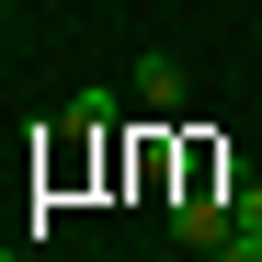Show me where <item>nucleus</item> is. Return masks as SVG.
<instances>
[{
  "mask_svg": "<svg viewBox=\"0 0 262 262\" xmlns=\"http://www.w3.org/2000/svg\"><path fill=\"white\" fill-rule=\"evenodd\" d=\"M228 228H239V194H183V205H171V239H183V251H216Z\"/></svg>",
  "mask_w": 262,
  "mask_h": 262,
  "instance_id": "1",
  "label": "nucleus"
},
{
  "mask_svg": "<svg viewBox=\"0 0 262 262\" xmlns=\"http://www.w3.org/2000/svg\"><path fill=\"white\" fill-rule=\"evenodd\" d=\"M137 103H148V114H183V103H194V69L171 57V46H160V57H137Z\"/></svg>",
  "mask_w": 262,
  "mask_h": 262,
  "instance_id": "2",
  "label": "nucleus"
},
{
  "mask_svg": "<svg viewBox=\"0 0 262 262\" xmlns=\"http://www.w3.org/2000/svg\"><path fill=\"white\" fill-rule=\"evenodd\" d=\"M205 262H262V228H228V239H216Z\"/></svg>",
  "mask_w": 262,
  "mask_h": 262,
  "instance_id": "3",
  "label": "nucleus"
},
{
  "mask_svg": "<svg viewBox=\"0 0 262 262\" xmlns=\"http://www.w3.org/2000/svg\"><path fill=\"white\" fill-rule=\"evenodd\" d=\"M228 194H239V228H262V183H228Z\"/></svg>",
  "mask_w": 262,
  "mask_h": 262,
  "instance_id": "4",
  "label": "nucleus"
},
{
  "mask_svg": "<svg viewBox=\"0 0 262 262\" xmlns=\"http://www.w3.org/2000/svg\"><path fill=\"white\" fill-rule=\"evenodd\" d=\"M0 23H12V0H0Z\"/></svg>",
  "mask_w": 262,
  "mask_h": 262,
  "instance_id": "5",
  "label": "nucleus"
}]
</instances>
